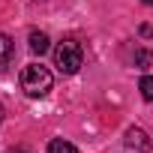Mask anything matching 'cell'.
Masks as SVG:
<instances>
[{"label": "cell", "mask_w": 153, "mask_h": 153, "mask_svg": "<svg viewBox=\"0 0 153 153\" xmlns=\"http://www.w3.org/2000/svg\"><path fill=\"white\" fill-rule=\"evenodd\" d=\"M81 63H84V51H81V45L75 42V39L57 42V48H54V66L63 75H75V72L81 69Z\"/></svg>", "instance_id": "cell-1"}, {"label": "cell", "mask_w": 153, "mask_h": 153, "mask_svg": "<svg viewBox=\"0 0 153 153\" xmlns=\"http://www.w3.org/2000/svg\"><path fill=\"white\" fill-rule=\"evenodd\" d=\"M51 84H54V78H51V72H48L42 63L24 66V72H21V90H24L27 96H45V93L51 90Z\"/></svg>", "instance_id": "cell-2"}, {"label": "cell", "mask_w": 153, "mask_h": 153, "mask_svg": "<svg viewBox=\"0 0 153 153\" xmlns=\"http://www.w3.org/2000/svg\"><path fill=\"white\" fill-rule=\"evenodd\" d=\"M123 141H126V147H132V150H138V153H150V150H153V141H150V135H147L141 126H129Z\"/></svg>", "instance_id": "cell-3"}, {"label": "cell", "mask_w": 153, "mask_h": 153, "mask_svg": "<svg viewBox=\"0 0 153 153\" xmlns=\"http://www.w3.org/2000/svg\"><path fill=\"white\" fill-rule=\"evenodd\" d=\"M30 51L33 54H45L48 51V36L42 30H30Z\"/></svg>", "instance_id": "cell-4"}, {"label": "cell", "mask_w": 153, "mask_h": 153, "mask_svg": "<svg viewBox=\"0 0 153 153\" xmlns=\"http://www.w3.org/2000/svg\"><path fill=\"white\" fill-rule=\"evenodd\" d=\"M48 153H78V147L69 144V141H63V138H54L48 144Z\"/></svg>", "instance_id": "cell-5"}, {"label": "cell", "mask_w": 153, "mask_h": 153, "mask_svg": "<svg viewBox=\"0 0 153 153\" xmlns=\"http://www.w3.org/2000/svg\"><path fill=\"white\" fill-rule=\"evenodd\" d=\"M9 57H12V39L6 33H0V66H6Z\"/></svg>", "instance_id": "cell-6"}, {"label": "cell", "mask_w": 153, "mask_h": 153, "mask_svg": "<svg viewBox=\"0 0 153 153\" xmlns=\"http://www.w3.org/2000/svg\"><path fill=\"white\" fill-rule=\"evenodd\" d=\"M141 96L147 102H153V75H144L141 78Z\"/></svg>", "instance_id": "cell-7"}, {"label": "cell", "mask_w": 153, "mask_h": 153, "mask_svg": "<svg viewBox=\"0 0 153 153\" xmlns=\"http://www.w3.org/2000/svg\"><path fill=\"white\" fill-rule=\"evenodd\" d=\"M150 63H153V51H138L135 54V66L138 69H147Z\"/></svg>", "instance_id": "cell-8"}, {"label": "cell", "mask_w": 153, "mask_h": 153, "mask_svg": "<svg viewBox=\"0 0 153 153\" xmlns=\"http://www.w3.org/2000/svg\"><path fill=\"white\" fill-rule=\"evenodd\" d=\"M0 123H3V105H0Z\"/></svg>", "instance_id": "cell-9"}, {"label": "cell", "mask_w": 153, "mask_h": 153, "mask_svg": "<svg viewBox=\"0 0 153 153\" xmlns=\"http://www.w3.org/2000/svg\"><path fill=\"white\" fill-rule=\"evenodd\" d=\"M12 153H30V150H12Z\"/></svg>", "instance_id": "cell-10"}, {"label": "cell", "mask_w": 153, "mask_h": 153, "mask_svg": "<svg viewBox=\"0 0 153 153\" xmlns=\"http://www.w3.org/2000/svg\"><path fill=\"white\" fill-rule=\"evenodd\" d=\"M144 3H147V6H153V0H144Z\"/></svg>", "instance_id": "cell-11"}]
</instances>
